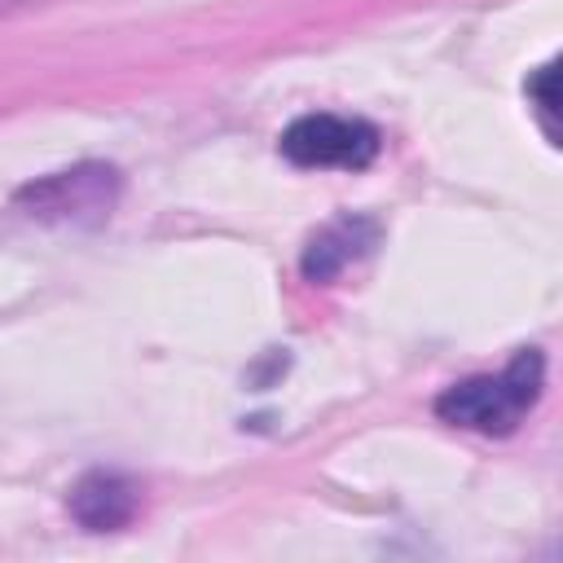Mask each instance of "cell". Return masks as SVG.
<instances>
[{
  "mask_svg": "<svg viewBox=\"0 0 563 563\" xmlns=\"http://www.w3.org/2000/svg\"><path fill=\"white\" fill-rule=\"evenodd\" d=\"M119 194H123L119 167H110V163H75L66 172H48V176L26 180L13 194V207L26 211L31 220H44V224L97 229L119 207Z\"/></svg>",
  "mask_w": 563,
  "mask_h": 563,
  "instance_id": "cell-2",
  "label": "cell"
},
{
  "mask_svg": "<svg viewBox=\"0 0 563 563\" xmlns=\"http://www.w3.org/2000/svg\"><path fill=\"white\" fill-rule=\"evenodd\" d=\"M559 75H554V62H545L532 79H528V101L537 106V119L545 128V136H554V110H559Z\"/></svg>",
  "mask_w": 563,
  "mask_h": 563,
  "instance_id": "cell-6",
  "label": "cell"
},
{
  "mask_svg": "<svg viewBox=\"0 0 563 563\" xmlns=\"http://www.w3.org/2000/svg\"><path fill=\"white\" fill-rule=\"evenodd\" d=\"M541 387H545V356L537 347H519L501 374H479L444 387L435 396V418L479 435H510L541 400Z\"/></svg>",
  "mask_w": 563,
  "mask_h": 563,
  "instance_id": "cell-1",
  "label": "cell"
},
{
  "mask_svg": "<svg viewBox=\"0 0 563 563\" xmlns=\"http://www.w3.org/2000/svg\"><path fill=\"white\" fill-rule=\"evenodd\" d=\"M66 510L88 532H119L141 510V488L123 471H88L75 479Z\"/></svg>",
  "mask_w": 563,
  "mask_h": 563,
  "instance_id": "cell-4",
  "label": "cell"
},
{
  "mask_svg": "<svg viewBox=\"0 0 563 563\" xmlns=\"http://www.w3.org/2000/svg\"><path fill=\"white\" fill-rule=\"evenodd\" d=\"M26 4H40V0H0V13H13V9H26Z\"/></svg>",
  "mask_w": 563,
  "mask_h": 563,
  "instance_id": "cell-7",
  "label": "cell"
},
{
  "mask_svg": "<svg viewBox=\"0 0 563 563\" xmlns=\"http://www.w3.org/2000/svg\"><path fill=\"white\" fill-rule=\"evenodd\" d=\"M374 242H378V224H374V220H365V216H339V220H330V224L308 242L299 268H303L308 282H334V277H339L347 264H356Z\"/></svg>",
  "mask_w": 563,
  "mask_h": 563,
  "instance_id": "cell-5",
  "label": "cell"
},
{
  "mask_svg": "<svg viewBox=\"0 0 563 563\" xmlns=\"http://www.w3.org/2000/svg\"><path fill=\"white\" fill-rule=\"evenodd\" d=\"M378 128L356 119V114H299L277 150L286 163L295 167H343V172H361L378 158Z\"/></svg>",
  "mask_w": 563,
  "mask_h": 563,
  "instance_id": "cell-3",
  "label": "cell"
}]
</instances>
